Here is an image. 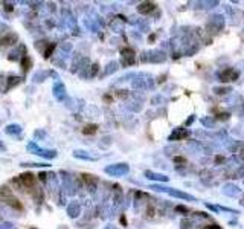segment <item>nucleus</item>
<instances>
[{"label":"nucleus","instance_id":"1","mask_svg":"<svg viewBox=\"0 0 244 229\" xmlns=\"http://www.w3.org/2000/svg\"><path fill=\"white\" fill-rule=\"evenodd\" d=\"M220 78H221V81H235L236 78H238V72H235L233 69H224L223 72H220Z\"/></svg>","mask_w":244,"mask_h":229},{"label":"nucleus","instance_id":"2","mask_svg":"<svg viewBox=\"0 0 244 229\" xmlns=\"http://www.w3.org/2000/svg\"><path fill=\"white\" fill-rule=\"evenodd\" d=\"M153 9H156V5L151 3V2H145V3H142L137 6V11L140 12V14H148V12H151Z\"/></svg>","mask_w":244,"mask_h":229},{"label":"nucleus","instance_id":"3","mask_svg":"<svg viewBox=\"0 0 244 229\" xmlns=\"http://www.w3.org/2000/svg\"><path fill=\"white\" fill-rule=\"evenodd\" d=\"M122 55H124V58H125V57L128 58V63H127V64H133V63H134V51H131V49H124V51H122Z\"/></svg>","mask_w":244,"mask_h":229},{"label":"nucleus","instance_id":"4","mask_svg":"<svg viewBox=\"0 0 244 229\" xmlns=\"http://www.w3.org/2000/svg\"><path fill=\"white\" fill-rule=\"evenodd\" d=\"M171 196H174V197H180V199H188V200H194V197L192 196H189V194H186V192H180V191H168Z\"/></svg>","mask_w":244,"mask_h":229},{"label":"nucleus","instance_id":"5","mask_svg":"<svg viewBox=\"0 0 244 229\" xmlns=\"http://www.w3.org/2000/svg\"><path fill=\"white\" fill-rule=\"evenodd\" d=\"M96 129H98L96 125H86L84 130H83V133H84V134H95V133H96Z\"/></svg>","mask_w":244,"mask_h":229},{"label":"nucleus","instance_id":"6","mask_svg":"<svg viewBox=\"0 0 244 229\" xmlns=\"http://www.w3.org/2000/svg\"><path fill=\"white\" fill-rule=\"evenodd\" d=\"M186 134H188L186 131H179L177 134H175V136H171V139H180V138H185Z\"/></svg>","mask_w":244,"mask_h":229},{"label":"nucleus","instance_id":"7","mask_svg":"<svg viewBox=\"0 0 244 229\" xmlns=\"http://www.w3.org/2000/svg\"><path fill=\"white\" fill-rule=\"evenodd\" d=\"M175 209H177V211H182V212H188V208H185V206H177Z\"/></svg>","mask_w":244,"mask_h":229},{"label":"nucleus","instance_id":"8","mask_svg":"<svg viewBox=\"0 0 244 229\" xmlns=\"http://www.w3.org/2000/svg\"><path fill=\"white\" fill-rule=\"evenodd\" d=\"M205 229H221L220 226H217V225H209V226H206Z\"/></svg>","mask_w":244,"mask_h":229},{"label":"nucleus","instance_id":"9","mask_svg":"<svg viewBox=\"0 0 244 229\" xmlns=\"http://www.w3.org/2000/svg\"><path fill=\"white\" fill-rule=\"evenodd\" d=\"M174 160H175V162H180V164H185L186 162V159H183V157H175Z\"/></svg>","mask_w":244,"mask_h":229}]
</instances>
